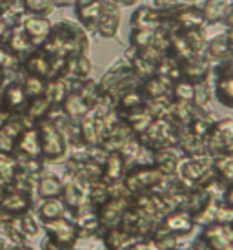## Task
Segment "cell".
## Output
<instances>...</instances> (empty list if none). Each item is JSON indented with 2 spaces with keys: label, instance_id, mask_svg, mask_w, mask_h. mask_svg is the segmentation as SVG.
<instances>
[{
  "label": "cell",
  "instance_id": "2",
  "mask_svg": "<svg viewBox=\"0 0 233 250\" xmlns=\"http://www.w3.org/2000/svg\"><path fill=\"white\" fill-rule=\"evenodd\" d=\"M57 4H71V2H73V0H55Z\"/></svg>",
  "mask_w": 233,
  "mask_h": 250
},
{
  "label": "cell",
  "instance_id": "1",
  "mask_svg": "<svg viewBox=\"0 0 233 250\" xmlns=\"http://www.w3.org/2000/svg\"><path fill=\"white\" fill-rule=\"evenodd\" d=\"M24 4L29 11H35V13H44V11H49V6L53 4L51 0H24Z\"/></svg>",
  "mask_w": 233,
  "mask_h": 250
}]
</instances>
